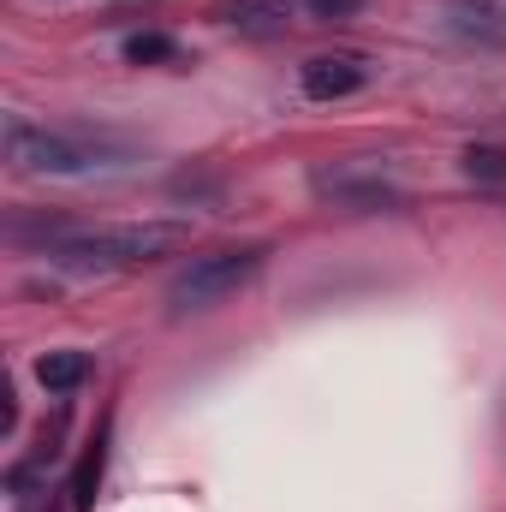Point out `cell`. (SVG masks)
<instances>
[{"label":"cell","instance_id":"6da1fadb","mask_svg":"<svg viewBox=\"0 0 506 512\" xmlns=\"http://www.w3.org/2000/svg\"><path fill=\"white\" fill-rule=\"evenodd\" d=\"M0 143H6V167L12 173H54V179L90 173V167H114L120 155H131V143L114 137V131H90V126L48 131L36 120H24V114H6Z\"/></svg>","mask_w":506,"mask_h":512},{"label":"cell","instance_id":"7a4b0ae2","mask_svg":"<svg viewBox=\"0 0 506 512\" xmlns=\"http://www.w3.org/2000/svg\"><path fill=\"white\" fill-rule=\"evenodd\" d=\"M185 245H191L185 221H137V227H108V233H66V239L48 245V256L60 268H78V274H114V268L173 256Z\"/></svg>","mask_w":506,"mask_h":512},{"label":"cell","instance_id":"3957f363","mask_svg":"<svg viewBox=\"0 0 506 512\" xmlns=\"http://www.w3.org/2000/svg\"><path fill=\"white\" fill-rule=\"evenodd\" d=\"M262 262L268 251L262 245H239V251H209L197 256L173 286H167V304H173V316H191V310H209V304H221V298H233L239 286H251L256 274H262Z\"/></svg>","mask_w":506,"mask_h":512},{"label":"cell","instance_id":"277c9868","mask_svg":"<svg viewBox=\"0 0 506 512\" xmlns=\"http://www.w3.org/2000/svg\"><path fill=\"white\" fill-rule=\"evenodd\" d=\"M370 72H376V66H370L364 54H316V60L304 66V78H298V84H304V96H310V102H340V96L364 90V84H370Z\"/></svg>","mask_w":506,"mask_h":512},{"label":"cell","instance_id":"5b68a950","mask_svg":"<svg viewBox=\"0 0 506 512\" xmlns=\"http://www.w3.org/2000/svg\"><path fill=\"white\" fill-rule=\"evenodd\" d=\"M221 24H233L239 36H286L292 24H304V0H221L215 12Z\"/></svg>","mask_w":506,"mask_h":512},{"label":"cell","instance_id":"8992f818","mask_svg":"<svg viewBox=\"0 0 506 512\" xmlns=\"http://www.w3.org/2000/svg\"><path fill=\"white\" fill-rule=\"evenodd\" d=\"M316 197H328L334 209H393L399 203L387 179H364V173H316Z\"/></svg>","mask_w":506,"mask_h":512},{"label":"cell","instance_id":"52a82bcc","mask_svg":"<svg viewBox=\"0 0 506 512\" xmlns=\"http://www.w3.org/2000/svg\"><path fill=\"white\" fill-rule=\"evenodd\" d=\"M90 376H96V358L78 352V346H60V352H42L36 358V382L48 387V393H78Z\"/></svg>","mask_w":506,"mask_h":512},{"label":"cell","instance_id":"ba28073f","mask_svg":"<svg viewBox=\"0 0 506 512\" xmlns=\"http://www.w3.org/2000/svg\"><path fill=\"white\" fill-rule=\"evenodd\" d=\"M102 459H108V453H102V435H96V441H90V453H84V459H78V471H72V512H90V507H96V489H102Z\"/></svg>","mask_w":506,"mask_h":512},{"label":"cell","instance_id":"9c48e42d","mask_svg":"<svg viewBox=\"0 0 506 512\" xmlns=\"http://www.w3.org/2000/svg\"><path fill=\"white\" fill-rule=\"evenodd\" d=\"M126 60L131 66H161V60H179V48H173V36L143 30V36H126Z\"/></svg>","mask_w":506,"mask_h":512},{"label":"cell","instance_id":"30bf717a","mask_svg":"<svg viewBox=\"0 0 506 512\" xmlns=\"http://www.w3.org/2000/svg\"><path fill=\"white\" fill-rule=\"evenodd\" d=\"M465 173H471V179L501 185V179H506V149H495V143H471V149H465Z\"/></svg>","mask_w":506,"mask_h":512},{"label":"cell","instance_id":"8fae6325","mask_svg":"<svg viewBox=\"0 0 506 512\" xmlns=\"http://www.w3.org/2000/svg\"><path fill=\"white\" fill-rule=\"evenodd\" d=\"M358 6H364V0H304L310 18H352Z\"/></svg>","mask_w":506,"mask_h":512}]
</instances>
